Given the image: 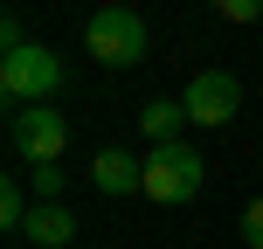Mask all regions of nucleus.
Here are the masks:
<instances>
[{
  "label": "nucleus",
  "mask_w": 263,
  "mask_h": 249,
  "mask_svg": "<svg viewBox=\"0 0 263 249\" xmlns=\"http://www.w3.org/2000/svg\"><path fill=\"white\" fill-rule=\"evenodd\" d=\"M49 90H63V55L42 49V42H21V49L0 55V97H7L14 111L28 104H49Z\"/></svg>",
  "instance_id": "f257e3e1"
},
{
  "label": "nucleus",
  "mask_w": 263,
  "mask_h": 249,
  "mask_svg": "<svg viewBox=\"0 0 263 249\" xmlns=\"http://www.w3.org/2000/svg\"><path fill=\"white\" fill-rule=\"evenodd\" d=\"M83 49H90L104 69H132V63H145V49H153V28H145L132 7H97L90 21H83Z\"/></svg>",
  "instance_id": "f03ea898"
},
{
  "label": "nucleus",
  "mask_w": 263,
  "mask_h": 249,
  "mask_svg": "<svg viewBox=\"0 0 263 249\" xmlns=\"http://www.w3.org/2000/svg\"><path fill=\"white\" fill-rule=\"evenodd\" d=\"M201 180H208V166H201L194 145H153V152H145V201H159V208L194 201Z\"/></svg>",
  "instance_id": "7ed1b4c3"
},
{
  "label": "nucleus",
  "mask_w": 263,
  "mask_h": 249,
  "mask_svg": "<svg viewBox=\"0 0 263 249\" xmlns=\"http://www.w3.org/2000/svg\"><path fill=\"white\" fill-rule=\"evenodd\" d=\"M63 145H69V125H63V111H55V104L14 111V152H21L28 166H55Z\"/></svg>",
  "instance_id": "20e7f679"
},
{
  "label": "nucleus",
  "mask_w": 263,
  "mask_h": 249,
  "mask_svg": "<svg viewBox=\"0 0 263 249\" xmlns=\"http://www.w3.org/2000/svg\"><path fill=\"white\" fill-rule=\"evenodd\" d=\"M180 104H187V125H229L242 111V83L229 76V69H201Z\"/></svg>",
  "instance_id": "39448f33"
},
{
  "label": "nucleus",
  "mask_w": 263,
  "mask_h": 249,
  "mask_svg": "<svg viewBox=\"0 0 263 249\" xmlns=\"http://www.w3.org/2000/svg\"><path fill=\"white\" fill-rule=\"evenodd\" d=\"M90 187L97 194H111V201H125V194H145V159H132V152H97L90 159Z\"/></svg>",
  "instance_id": "423d86ee"
},
{
  "label": "nucleus",
  "mask_w": 263,
  "mask_h": 249,
  "mask_svg": "<svg viewBox=\"0 0 263 249\" xmlns=\"http://www.w3.org/2000/svg\"><path fill=\"white\" fill-rule=\"evenodd\" d=\"M35 249H63V242H77V215L63 208V201H35L28 208V228H21Z\"/></svg>",
  "instance_id": "0eeeda50"
},
{
  "label": "nucleus",
  "mask_w": 263,
  "mask_h": 249,
  "mask_svg": "<svg viewBox=\"0 0 263 249\" xmlns=\"http://www.w3.org/2000/svg\"><path fill=\"white\" fill-rule=\"evenodd\" d=\"M180 125H187V104H180V97H153V104L139 111V131L153 145H180Z\"/></svg>",
  "instance_id": "6e6552de"
},
{
  "label": "nucleus",
  "mask_w": 263,
  "mask_h": 249,
  "mask_svg": "<svg viewBox=\"0 0 263 249\" xmlns=\"http://www.w3.org/2000/svg\"><path fill=\"white\" fill-rule=\"evenodd\" d=\"M28 208H35V194H21V187H0V222H7V228H28Z\"/></svg>",
  "instance_id": "1a4fd4ad"
},
{
  "label": "nucleus",
  "mask_w": 263,
  "mask_h": 249,
  "mask_svg": "<svg viewBox=\"0 0 263 249\" xmlns=\"http://www.w3.org/2000/svg\"><path fill=\"white\" fill-rule=\"evenodd\" d=\"M35 201H63V166H35Z\"/></svg>",
  "instance_id": "9d476101"
},
{
  "label": "nucleus",
  "mask_w": 263,
  "mask_h": 249,
  "mask_svg": "<svg viewBox=\"0 0 263 249\" xmlns=\"http://www.w3.org/2000/svg\"><path fill=\"white\" fill-rule=\"evenodd\" d=\"M242 242H250V249H263V194L242 208Z\"/></svg>",
  "instance_id": "9b49d317"
},
{
  "label": "nucleus",
  "mask_w": 263,
  "mask_h": 249,
  "mask_svg": "<svg viewBox=\"0 0 263 249\" xmlns=\"http://www.w3.org/2000/svg\"><path fill=\"white\" fill-rule=\"evenodd\" d=\"M222 21L250 28V21H263V7H256V0H222Z\"/></svg>",
  "instance_id": "f8f14e48"
}]
</instances>
